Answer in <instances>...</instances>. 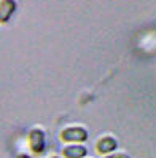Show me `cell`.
Listing matches in <instances>:
<instances>
[{"mask_svg":"<svg viewBox=\"0 0 156 158\" xmlns=\"http://www.w3.org/2000/svg\"><path fill=\"white\" fill-rule=\"evenodd\" d=\"M0 6H2V15H0V21L5 24V23L10 21L11 15L14 13V10H16V2H14V0H2Z\"/></svg>","mask_w":156,"mask_h":158,"instance_id":"cell-3","label":"cell"},{"mask_svg":"<svg viewBox=\"0 0 156 158\" xmlns=\"http://www.w3.org/2000/svg\"><path fill=\"white\" fill-rule=\"evenodd\" d=\"M29 142L34 153H42L45 150V133L42 129H32L29 134Z\"/></svg>","mask_w":156,"mask_h":158,"instance_id":"cell-2","label":"cell"},{"mask_svg":"<svg viewBox=\"0 0 156 158\" xmlns=\"http://www.w3.org/2000/svg\"><path fill=\"white\" fill-rule=\"evenodd\" d=\"M116 145H118V142H116L115 137H110V136L102 137L97 142V152L99 153H110L116 148Z\"/></svg>","mask_w":156,"mask_h":158,"instance_id":"cell-4","label":"cell"},{"mask_svg":"<svg viewBox=\"0 0 156 158\" xmlns=\"http://www.w3.org/2000/svg\"><path fill=\"white\" fill-rule=\"evenodd\" d=\"M105 158H129V155H126V153H113V155L105 156Z\"/></svg>","mask_w":156,"mask_h":158,"instance_id":"cell-6","label":"cell"},{"mask_svg":"<svg viewBox=\"0 0 156 158\" xmlns=\"http://www.w3.org/2000/svg\"><path fill=\"white\" fill-rule=\"evenodd\" d=\"M18 158H29V156H27V155H19Z\"/></svg>","mask_w":156,"mask_h":158,"instance_id":"cell-7","label":"cell"},{"mask_svg":"<svg viewBox=\"0 0 156 158\" xmlns=\"http://www.w3.org/2000/svg\"><path fill=\"white\" fill-rule=\"evenodd\" d=\"M51 158H59V156H51Z\"/></svg>","mask_w":156,"mask_h":158,"instance_id":"cell-8","label":"cell"},{"mask_svg":"<svg viewBox=\"0 0 156 158\" xmlns=\"http://www.w3.org/2000/svg\"><path fill=\"white\" fill-rule=\"evenodd\" d=\"M88 150L83 145H67L64 148V156L66 158H83L86 156Z\"/></svg>","mask_w":156,"mask_h":158,"instance_id":"cell-5","label":"cell"},{"mask_svg":"<svg viewBox=\"0 0 156 158\" xmlns=\"http://www.w3.org/2000/svg\"><path fill=\"white\" fill-rule=\"evenodd\" d=\"M62 141H66V142H85L86 139H88V131L85 128H67V129H64L62 134Z\"/></svg>","mask_w":156,"mask_h":158,"instance_id":"cell-1","label":"cell"}]
</instances>
